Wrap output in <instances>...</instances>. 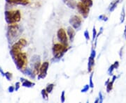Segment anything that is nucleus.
<instances>
[{
  "label": "nucleus",
  "instance_id": "obj_14",
  "mask_svg": "<svg viewBox=\"0 0 126 103\" xmlns=\"http://www.w3.org/2000/svg\"><path fill=\"white\" fill-rule=\"evenodd\" d=\"M80 1L83 4H84L86 5L88 7H90V8L92 7V6L93 4V2L92 0H80Z\"/></svg>",
  "mask_w": 126,
  "mask_h": 103
},
{
  "label": "nucleus",
  "instance_id": "obj_30",
  "mask_svg": "<svg viewBox=\"0 0 126 103\" xmlns=\"http://www.w3.org/2000/svg\"><path fill=\"white\" fill-rule=\"evenodd\" d=\"M113 66H114V68H115V69H117L119 67V62L116 61H115L114 63H113Z\"/></svg>",
  "mask_w": 126,
  "mask_h": 103
},
{
  "label": "nucleus",
  "instance_id": "obj_11",
  "mask_svg": "<svg viewBox=\"0 0 126 103\" xmlns=\"http://www.w3.org/2000/svg\"><path fill=\"white\" fill-rule=\"evenodd\" d=\"M20 80L23 82V83H22V85H23V86H24V87L31 88V87H32V86H34L35 85V84H34V82H32L30 81L25 80V79H24L23 77L20 78Z\"/></svg>",
  "mask_w": 126,
  "mask_h": 103
},
{
  "label": "nucleus",
  "instance_id": "obj_26",
  "mask_svg": "<svg viewBox=\"0 0 126 103\" xmlns=\"http://www.w3.org/2000/svg\"><path fill=\"white\" fill-rule=\"evenodd\" d=\"M84 36L87 40H90V34H89V32L88 30H86L84 32Z\"/></svg>",
  "mask_w": 126,
  "mask_h": 103
},
{
  "label": "nucleus",
  "instance_id": "obj_35",
  "mask_svg": "<svg viewBox=\"0 0 126 103\" xmlns=\"http://www.w3.org/2000/svg\"><path fill=\"white\" fill-rule=\"evenodd\" d=\"M124 35H125V37H126V26L125 27V31H124Z\"/></svg>",
  "mask_w": 126,
  "mask_h": 103
},
{
  "label": "nucleus",
  "instance_id": "obj_13",
  "mask_svg": "<svg viewBox=\"0 0 126 103\" xmlns=\"http://www.w3.org/2000/svg\"><path fill=\"white\" fill-rule=\"evenodd\" d=\"M120 1H121V0H115L113 2H112V3L111 4V5H110V6H109V11H110V12L113 11L116 9V8L117 7L118 4V3H119Z\"/></svg>",
  "mask_w": 126,
  "mask_h": 103
},
{
  "label": "nucleus",
  "instance_id": "obj_2",
  "mask_svg": "<svg viewBox=\"0 0 126 103\" xmlns=\"http://www.w3.org/2000/svg\"><path fill=\"white\" fill-rule=\"evenodd\" d=\"M20 13L19 11H6L5 12V19L6 23L9 24L16 23L20 20Z\"/></svg>",
  "mask_w": 126,
  "mask_h": 103
},
{
  "label": "nucleus",
  "instance_id": "obj_9",
  "mask_svg": "<svg viewBox=\"0 0 126 103\" xmlns=\"http://www.w3.org/2000/svg\"><path fill=\"white\" fill-rule=\"evenodd\" d=\"M63 1L69 9H74L75 8H77V2L76 1V0H63Z\"/></svg>",
  "mask_w": 126,
  "mask_h": 103
},
{
  "label": "nucleus",
  "instance_id": "obj_19",
  "mask_svg": "<svg viewBox=\"0 0 126 103\" xmlns=\"http://www.w3.org/2000/svg\"><path fill=\"white\" fill-rule=\"evenodd\" d=\"M93 72H91V74H90V82H89V85L91 89H93L94 88V84H93Z\"/></svg>",
  "mask_w": 126,
  "mask_h": 103
},
{
  "label": "nucleus",
  "instance_id": "obj_21",
  "mask_svg": "<svg viewBox=\"0 0 126 103\" xmlns=\"http://www.w3.org/2000/svg\"><path fill=\"white\" fill-rule=\"evenodd\" d=\"M5 77L9 81L11 80V79H12V74L11 73V72H5Z\"/></svg>",
  "mask_w": 126,
  "mask_h": 103
},
{
  "label": "nucleus",
  "instance_id": "obj_6",
  "mask_svg": "<svg viewBox=\"0 0 126 103\" xmlns=\"http://www.w3.org/2000/svg\"><path fill=\"white\" fill-rule=\"evenodd\" d=\"M49 67V63L46 61L41 64L40 67V70H39V73L38 75V80H41V79H44L47 76V72H48V69Z\"/></svg>",
  "mask_w": 126,
  "mask_h": 103
},
{
  "label": "nucleus",
  "instance_id": "obj_34",
  "mask_svg": "<svg viewBox=\"0 0 126 103\" xmlns=\"http://www.w3.org/2000/svg\"><path fill=\"white\" fill-rule=\"evenodd\" d=\"M109 80H109V79H108V80H107V81L105 82V86H107V84H108L109 83V81H110Z\"/></svg>",
  "mask_w": 126,
  "mask_h": 103
},
{
  "label": "nucleus",
  "instance_id": "obj_5",
  "mask_svg": "<svg viewBox=\"0 0 126 103\" xmlns=\"http://www.w3.org/2000/svg\"><path fill=\"white\" fill-rule=\"evenodd\" d=\"M69 24H71L74 29H79L80 27H81V24H82V19L80 16L79 15H73L69 19Z\"/></svg>",
  "mask_w": 126,
  "mask_h": 103
},
{
  "label": "nucleus",
  "instance_id": "obj_15",
  "mask_svg": "<svg viewBox=\"0 0 126 103\" xmlns=\"http://www.w3.org/2000/svg\"><path fill=\"white\" fill-rule=\"evenodd\" d=\"M41 95L43 97V99L45 100H48V93L46 91V90L42 89L41 90Z\"/></svg>",
  "mask_w": 126,
  "mask_h": 103
},
{
  "label": "nucleus",
  "instance_id": "obj_33",
  "mask_svg": "<svg viewBox=\"0 0 126 103\" xmlns=\"http://www.w3.org/2000/svg\"><path fill=\"white\" fill-rule=\"evenodd\" d=\"M94 103H99V98H97L96 99V100H95V101H94Z\"/></svg>",
  "mask_w": 126,
  "mask_h": 103
},
{
  "label": "nucleus",
  "instance_id": "obj_8",
  "mask_svg": "<svg viewBox=\"0 0 126 103\" xmlns=\"http://www.w3.org/2000/svg\"><path fill=\"white\" fill-rule=\"evenodd\" d=\"M67 34L68 38H69V40L71 42H73L74 40L75 36H76V32H75L74 29L72 26H69V27H67Z\"/></svg>",
  "mask_w": 126,
  "mask_h": 103
},
{
  "label": "nucleus",
  "instance_id": "obj_31",
  "mask_svg": "<svg viewBox=\"0 0 126 103\" xmlns=\"http://www.w3.org/2000/svg\"><path fill=\"white\" fill-rule=\"evenodd\" d=\"M14 91H15V88L14 86H10L9 88V92H10V93H13Z\"/></svg>",
  "mask_w": 126,
  "mask_h": 103
},
{
  "label": "nucleus",
  "instance_id": "obj_3",
  "mask_svg": "<svg viewBox=\"0 0 126 103\" xmlns=\"http://www.w3.org/2000/svg\"><path fill=\"white\" fill-rule=\"evenodd\" d=\"M77 8L79 13L83 16V18L85 19L88 18V16L89 15V12H90V7L87 6L86 5L80 1V2L77 3Z\"/></svg>",
  "mask_w": 126,
  "mask_h": 103
},
{
  "label": "nucleus",
  "instance_id": "obj_23",
  "mask_svg": "<svg viewBox=\"0 0 126 103\" xmlns=\"http://www.w3.org/2000/svg\"><path fill=\"white\" fill-rule=\"evenodd\" d=\"M97 34V30H96L95 26H94V27H93V41L95 40Z\"/></svg>",
  "mask_w": 126,
  "mask_h": 103
},
{
  "label": "nucleus",
  "instance_id": "obj_18",
  "mask_svg": "<svg viewBox=\"0 0 126 103\" xmlns=\"http://www.w3.org/2000/svg\"><path fill=\"white\" fill-rule=\"evenodd\" d=\"M125 17H126V12H125V8L123 7L122 9L121 15V23H124L125 20Z\"/></svg>",
  "mask_w": 126,
  "mask_h": 103
},
{
  "label": "nucleus",
  "instance_id": "obj_20",
  "mask_svg": "<svg viewBox=\"0 0 126 103\" xmlns=\"http://www.w3.org/2000/svg\"><path fill=\"white\" fill-rule=\"evenodd\" d=\"M90 85L89 84H86V85L83 86V88L81 89V93H86V92H88L89 89H90Z\"/></svg>",
  "mask_w": 126,
  "mask_h": 103
},
{
  "label": "nucleus",
  "instance_id": "obj_4",
  "mask_svg": "<svg viewBox=\"0 0 126 103\" xmlns=\"http://www.w3.org/2000/svg\"><path fill=\"white\" fill-rule=\"evenodd\" d=\"M57 37L60 43L63 45H68V36L66 31L64 29H60L57 33Z\"/></svg>",
  "mask_w": 126,
  "mask_h": 103
},
{
  "label": "nucleus",
  "instance_id": "obj_32",
  "mask_svg": "<svg viewBox=\"0 0 126 103\" xmlns=\"http://www.w3.org/2000/svg\"><path fill=\"white\" fill-rule=\"evenodd\" d=\"M116 78H117V77L116 76V75H113V77H112V80H111V81L114 82V81H115V80H116Z\"/></svg>",
  "mask_w": 126,
  "mask_h": 103
},
{
  "label": "nucleus",
  "instance_id": "obj_17",
  "mask_svg": "<svg viewBox=\"0 0 126 103\" xmlns=\"http://www.w3.org/2000/svg\"><path fill=\"white\" fill-rule=\"evenodd\" d=\"M113 83H114L113 81H109V83L107 85V93H109V92L112 90Z\"/></svg>",
  "mask_w": 126,
  "mask_h": 103
},
{
  "label": "nucleus",
  "instance_id": "obj_22",
  "mask_svg": "<svg viewBox=\"0 0 126 103\" xmlns=\"http://www.w3.org/2000/svg\"><path fill=\"white\" fill-rule=\"evenodd\" d=\"M115 70V68H114V66H113V64H112L110 67L108 69V73L109 75H112L113 74V70Z\"/></svg>",
  "mask_w": 126,
  "mask_h": 103
},
{
  "label": "nucleus",
  "instance_id": "obj_7",
  "mask_svg": "<svg viewBox=\"0 0 126 103\" xmlns=\"http://www.w3.org/2000/svg\"><path fill=\"white\" fill-rule=\"evenodd\" d=\"M19 34H20V27L18 25L14 24V25L9 26L8 36H10V38H15L16 36H18Z\"/></svg>",
  "mask_w": 126,
  "mask_h": 103
},
{
  "label": "nucleus",
  "instance_id": "obj_1",
  "mask_svg": "<svg viewBox=\"0 0 126 103\" xmlns=\"http://www.w3.org/2000/svg\"><path fill=\"white\" fill-rule=\"evenodd\" d=\"M68 49H69L68 45H63L62 43L55 44L52 49L55 59L60 60L64 56V54L67 52Z\"/></svg>",
  "mask_w": 126,
  "mask_h": 103
},
{
  "label": "nucleus",
  "instance_id": "obj_16",
  "mask_svg": "<svg viewBox=\"0 0 126 103\" xmlns=\"http://www.w3.org/2000/svg\"><path fill=\"white\" fill-rule=\"evenodd\" d=\"M54 84H50L48 85L47 86V87L46 88V91L48 93H50L52 91H53V88H54Z\"/></svg>",
  "mask_w": 126,
  "mask_h": 103
},
{
  "label": "nucleus",
  "instance_id": "obj_24",
  "mask_svg": "<svg viewBox=\"0 0 126 103\" xmlns=\"http://www.w3.org/2000/svg\"><path fill=\"white\" fill-rule=\"evenodd\" d=\"M65 91H63L62 93H61V97H60V101L61 103H64L65 102Z\"/></svg>",
  "mask_w": 126,
  "mask_h": 103
},
{
  "label": "nucleus",
  "instance_id": "obj_29",
  "mask_svg": "<svg viewBox=\"0 0 126 103\" xmlns=\"http://www.w3.org/2000/svg\"><path fill=\"white\" fill-rule=\"evenodd\" d=\"M20 82H16V87H15V90H16V91H18L19 88H20Z\"/></svg>",
  "mask_w": 126,
  "mask_h": 103
},
{
  "label": "nucleus",
  "instance_id": "obj_28",
  "mask_svg": "<svg viewBox=\"0 0 126 103\" xmlns=\"http://www.w3.org/2000/svg\"><path fill=\"white\" fill-rule=\"evenodd\" d=\"M90 57H92L93 58H95L96 57V51H95V49H92V52H91V54H90Z\"/></svg>",
  "mask_w": 126,
  "mask_h": 103
},
{
  "label": "nucleus",
  "instance_id": "obj_25",
  "mask_svg": "<svg viewBox=\"0 0 126 103\" xmlns=\"http://www.w3.org/2000/svg\"><path fill=\"white\" fill-rule=\"evenodd\" d=\"M99 20H102V21H104V22H107L108 20V18L107 16H105L104 15H101L99 16Z\"/></svg>",
  "mask_w": 126,
  "mask_h": 103
},
{
  "label": "nucleus",
  "instance_id": "obj_10",
  "mask_svg": "<svg viewBox=\"0 0 126 103\" xmlns=\"http://www.w3.org/2000/svg\"><path fill=\"white\" fill-rule=\"evenodd\" d=\"M9 4H16L27 5L29 3L28 0H6Z\"/></svg>",
  "mask_w": 126,
  "mask_h": 103
},
{
  "label": "nucleus",
  "instance_id": "obj_12",
  "mask_svg": "<svg viewBox=\"0 0 126 103\" xmlns=\"http://www.w3.org/2000/svg\"><path fill=\"white\" fill-rule=\"evenodd\" d=\"M94 66V58L90 57L88 58V72H91L93 70V67Z\"/></svg>",
  "mask_w": 126,
  "mask_h": 103
},
{
  "label": "nucleus",
  "instance_id": "obj_27",
  "mask_svg": "<svg viewBox=\"0 0 126 103\" xmlns=\"http://www.w3.org/2000/svg\"><path fill=\"white\" fill-rule=\"evenodd\" d=\"M99 103H102L103 102L104 100V97H103V95L102 93V92H99Z\"/></svg>",
  "mask_w": 126,
  "mask_h": 103
}]
</instances>
